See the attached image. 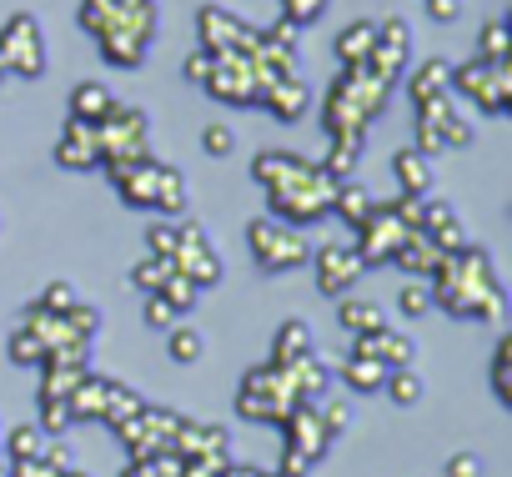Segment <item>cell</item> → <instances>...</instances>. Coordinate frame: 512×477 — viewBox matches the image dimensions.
Wrapping results in <instances>:
<instances>
[{
    "label": "cell",
    "mask_w": 512,
    "mask_h": 477,
    "mask_svg": "<svg viewBox=\"0 0 512 477\" xmlns=\"http://www.w3.org/2000/svg\"><path fill=\"white\" fill-rule=\"evenodd\" d=\"M11 477H66V472H61V467H51V462H46V452H41V457L11 462Z\"/></svg>",
    "instance_id": "cell-55"
},
{
    "label": "cell",
    "mask_w": 512,
    "mask_h": 477,
    "mask_svg": "<svg viewBox=\"0 0 512 477\" xmlns=\"http://www.w3.org/2000/svg\"><path fill=\"white\" fill-rule=\"evenodd\" d=\"M56 161L66 171H96L101 166V141H96V126L86 121H66L61 141H56Z\"/></svg>",
    "instance_id": "cell-19"
},
{
    "label": "cell",
    "mask_w": 512,
    "mask_h": 477,
    "mask_svg": "<svg viewBox=\"0 0 512 477\" xmlns=\"http://www.w3.org/2000/svg\"><path fill=\"white\" fill-rule=\"evenodd\" d=\"M487 467H482V457L477 452H452L447 457V477H482Z\"/></svg>",
    "instance_id": "cell-54"
},
{
    "label": "cell",
    "mask_w": 512,
    "mask_h": 477,
    "mask_svg": "<svg viewBox=\"0 0 512 477\" xmlns=\"http://www.w3.org/2000/svg\"><path fill=\"white\" fill-rule=\"evenodd\" d=\"M332 377H342L352 392H382V382H387V367H382L377 357H362V352H352V357H342V367H337Z\"/></svg>",
    "instance_id": "cell-32"
},
{
    "label": "cell",
    "mask_w": 512,
    "mask_h": 477,
    "mask_svg": "<svg viewBox=\"0 0 512 477\" xmlns=\"http://www.w3.org/2000/svg\"><path fill=\"white\" fill-rule=\"evenodd\" d=\"M6 352H11V362H16V367H41V362H46L41 337H36V332H26V327H16V332H11Z\"/></svg>",
    "instance_id": "cell-41"
},
{
    "label": "cell",
    "mask_w": 512,
    "mask_h": 477,
    "mask_svg": "<svg viewBox=\"0 0 512 477\" xmlns=\"http://www.w3.org/2000/svg\"><path fill=\"white\" fill-rule=\"evenodd\" d=\"M412 146L427 156V161H437V156H447V141H442V131L432 126V121H417V131H412Z\"/></svg>",
    "instance_id": "cell-51"
},
{
    "label": "cell",
    "mask_w": 512,
    "mask_h": 477,
    "mask_svg": "<svg viewBox=\"0 0 512 477\" xmlns=\"http://www.w3.org/2000/svg\"><path fill=\"white\" fill-rule=\"evenodd\" d=\"M116 106V96L101 86V81H81V86H71V106H66V121H86V126H96L106 111Z\"/></svg>",
    "instance_id": "cell-28"
},
{
    "label": "cell",
    "mask_w": 512,
    "mask_h": 477,
    "mask_svg": "<svg viewBox=\"0 0 512 477\" xmlns=\"http://www.w3.org/2000/svg\"><path fill=\"white\" fill-rule=\"evenodd\" d=\"M297 407L292 397V382L277 362H262V367H251L236 387V412L246 422H262V427H282V417Z\"/></svg>",
    "instance_id": "cell-5"
},
{
    "label": "cell",
    "mask_w": 512,
    "mask_h": 477,
    "mask_svg": "<svg viewBox=\"0 0 512 477\" xmlns=\"http://www.w3.org/2000/svg\"><path fill=\"white\" fill-rule=\"evenodd\" d=\"M362 141H367V136H332L322 171H327L332 181H347V176L357 171V161H362Z\"/></svg>",
    "instance_id": "cell-35"
},
{
    "label": "cell",
    "mask_w": 512,
    "mask_h": 477,
    "mask_svg": "<svg viewBox=\"0 0 512 477\" xmlns=\"http://www.w3.org/2000/svg\"><path fill=\"white\" fill-rule=\"evenodd\" d=\"M327 16V0H282V21H292L297 31Z\"/></svg>",
    "instance_id": "cell-48"
},
{
    "label": "cell",
    "mask_w": 512,
    "mask_h": 477,
    "mask_svg": "<svg viewBox=\"0 0 512 477\" xmlns=\"http://www.w3.org/2000/svg\"><path fill=\"white\" fill-rule=\"evenodd\" d=\"M477 56L492 66H512V26L507 21H487L477 36Z\"/></svg>",
    "instance_id": "cell-36"
},
{
    "label": "cell",
    "mask_w": 512,
    "mask_h": 477,
    "mask_svg": "<svg viewBox=\"0 0 512 477\" xmlns=\"http://www.w3.org/2000/svg\"><path fill=\"white\" fill-rule=\"evenodd\" d=\"M96 41H101V56H106L111 66H121V71H136V66L146 61V51H151V36H141L136 26L106 31V36H96Z\"/></svg>",
    "instance_id": "cell-25"
},
{
    "label": "cell",
    "mask_w": 512,
    "mask_h": 477,
    "mask_svg": "<svg viewBox=\"0 0 512 477\" xmlns=\"http://www.w3.org/2000/svg\"><path fill=\"white\" fill-rule=\"evenodd\" d=\"M447 252H437V242L427 231H407L402 242H397V252H392V267H402L407 277H417V282H427L432 272H437V262H442Z\"/></svg>",
    "instance_id": "cell-20"
},
{
    "label": "cell",
    "mask_w": 512,
    "mask_h": 477,
    "mask_svg": "<svg viewBox=\"0 0 512 477\" xmlns=\"http://www.w3.org/2000/svg\"><path fill=\"white\" fill-rule=\"evenodd\" d=\"M11 81V71H6V56H0V86H6Z\"/></svg>",
    "instance_id": "cell-61"
},
{
    "label": "cell",
    "mask_w": 512,
    "mask_h": 477,
    "mask_svg": "<svg viewBox=\"0 0 512 477\" xmlns=\"http://www.w3.org/2000/svg\"><path fill=\"white\" fill-rule=\"evenodd\" d=\"M352 352H362V357H377L387 372L392 367H412L417 362V342L402 332V327H377V332H362V337H352Z\"/></svg>",
    "instance_id": "cell-17"
},
{
    "label": "cell",
    "mask_w": 512,
    "mask_h": 477,
    "mask_svg": "<svg viewBox=\"0 0 512 477\" xmlns=\"http://www.w3.org/2000/svg\"><path fill=\"white\" fill-rule=\"evenodd\" d=\"M171 272H176L171 257H151V252H146V257L131 267V287H136L141 297H151V292H161V282H166Z\"/></svg>",
    "instance_id": "cell-38"
},
{
    "label": "cell",
    "mask_w": 512,
    "mask_h": 477,
    "mask_svg": "<svg viewBox=\"0 0 512 477\" xmlns=\"http://www.w3.org/2000/svg\"><path fill=\"white\" fill-rule=\"evenodd\" d=\"M176 472H181V452H156V457H131L121 477H176Z\"/></svg>",
    "instance_id": "cell-42"
},
{
    "label": "cell",
    "mask_w": 512,
    "mask_h": 477,
    "mask_svg": "<svg viewBox=\"0 0 512 477\" xmlns=\"http://www.w3.org/2000/svg\"><path fill=\"white\" fill-rule=\"evenodd\" d=\"M196 31H201V51H211V56H226V51L251 56V51H256V26L236 21L226 6H201Z\"/></svg>",
    "instance_id": "cell-14"
},
{
    "label": "cell",
    "mask_w": 512,
    "mask_h": 477,
    "mask_svg": "<svg viewBox=\"0 0 512 477\" xmlns=\"http://www.w3.org/2000/svg\"><path fill=\"white\" fill-rule=\"evenodd\" d=\"M402 236H407V226L397 221L392 201H377V206H372V216L357 226V242H352V252L362 257V267H387Z\"/></svg>",
    "instance_id": "cell-12"
},
{
    "label": "cell",
    "mask_w": 512,
    "mask_h": 477,
    "mask_svg": "<svg viewBox=\"0 0 512 477\" xmlns=\"http://www.w3.org/2000/svg\"><path fill=\"white\" fill-rule=\"evenodd\" d=\"M0 56H6V71L16 81H41L46 66H51V51H46V31L31 11H16L0 31Z\"/></svg>",
    "instance_id": "cell-8"
},
{
    "label": "cell",
    "mask_w": 512,
    "mask_h": 477,
    "mask_svg": "<svg viewBox=\"0 0 512 477\" xmlns=\"http://www.w3.org/2000/svg\"><path fill=\"white\" fill-rule=\"evenodd\" d=\"M277 472H282V477H307V472H312V462H307V457H297V452H287V447H282V467H277Z\"/></svg>",
    "instance_id": "cell-58"
},
{
    "label": "cell",
    "mask_w": 512,
    "mask_h": 477,
    "mask_svg": "<svg viewBox=\"0 0 512 477\" xmlns=\"http://www.w3.org/2000/svg\"><path fill=\"white\" fill-rule=\"evenodd\" d=\"M171 267H176L196 292H206V287L221 282V252L211 247V231H206L196 216H191V221L176 216V252H171Z\"/></svg>",
    "instance_id": "cell-9"
},
{
    "label": "cell",
    "mask_w": 512,
    "mask_h": 477,
    "mask_svg": "<svg viewBox=\"0 0 512 477\" xmlns=\"http://www.w3.org/2000/svg\"><path fill=\"white\" fill-rule=\"evenodd\" d=\"M422 231L437 242V252L467 247V226H462V216H457L447 201H422Z\"/></svg>",
    "instance_id": "cell-22"
},
{
    "label": "cell",
    "mask_w": 512,
    "mask_h": 477,
    "mask_svg": "<svg viewBox=\"0 0 512 477\" xmlns=\"http://www.w3.org/2000/svg\"><path fill=\"white\" fill-rule=\"evenodd\" d=\"M111 387L116 377H101V372H86L71 397H66V412H71V427L76 422H106V407H111Z\"/></svg>",
    "instance_id": "cell-18"
},
{
    "label": "cell",
    "mask_w": 512,
    "mask_h": 477,
    "mask_svg": "<svg viewBox=\"0 0 512 477\" xmlns=\"http://www.w3.org/2000/svg\"><path fill=\"white\" fill-rule=\"evenodd\" d=\"M387 101H392L387 81H377L367 66H342V76L322 101V126L327 136H367L372 121L387 111Z\"/></svg>",
    "instance_id": "cell-3"
},
{
    "label": "cell",
    "mask_w": 512,
    "mask_h": 477,
    "mask_svg": "<svg viewBox=\"0 0 512 477\" xmlns=\"http://www.w3.org/2000/svg\"><path fill=\"white\" fill-rule=\"evenodd\" d=\"M251 176L267 191V216H277V221L317 226V221L332 216L337 181L322 171V161H307L297 151H256Z\"/></svg>",
    "instance_id": "cell-1"
},
{
    "label": "cell",
    "mask_w": 512,
    "mask_h": 477,
    "mask_svg": "<svg viewBox=\"0 0 512 477\" xmlns=\"http://www.w3.org/2000/svg\"><path fill=\"white\" fill-rule=\"evenodd\" d=\"M312 272H317V292L322 297H347L357 282H362V257L347 247V242H322L312 247Z\"/></svg>",
    "instance_id": "cell-13"
},
{
    "label": "cell",
    "mask_w": 512,
    "mask_h": 477,
    "mask_svg": "<svg viewBox=\"0 0 512 477\" xmlns=\"http://www.w3.org/2000/svg\"><path fill=\"white\" fill-rule=\"evenodd\" d=\"M372 206H377V201H372V191H367V186H362L357 176L337 181V191H332V216H342V221H347L352 231H357V226H362V221L372 216Z\"/></svg>",
    "instance_id": "cell-29"
},
{
    "label": "cell",
    "mask_w": 512,
    "mask_h": 477,
    "mask_svg": "<svg viewBox=\"0 0 512 477\" xmlns=\"http://www.w3.org/2000/svg\"><path fill=\"white\" fill-rule=\"evenodd\" d=\"M201 151H206V156H231V151H236L231 121H211V126L201 131Z\"/></svg>",
    "instance_id": "cell-46"
},
{
    "label": "cell",
    "mask_w": 512,
    "mask_h": 477,
    "mask_svg": "<svg viewBox=\"0 0 512 477\" xmlns=\"http://www.w3.org/2000/svg\"><path fill=\"white\" fill-rule=\"evenodd\" d=\"M166 357H171L176 367H196V362L206 357V337H201V327H196V322H176V327L166 332Z\"/></svg>",
    "instance_id": "cell-33"
},
{
    "label": "cell",
    "mask_w": 512,
    "mask_h": 477,
    "mask_svg": "<svg viewBox=\"0 0 512 477\" xmlns=\"http://www.w3.org/2000/svg\"><path fill=\"white\" fill-rule=\"evenodd\" d=\"M447 91L467 96L482 116H502V111H512V66H492V61L472 56L447 71Z\"/></svg>",
    "instance_id": "cell-6"
},
{
    "label": "cell",
    "mask_w": 512,
    "mask_h": 477,
    "mask_svg": "<svg viewBox=\"0 0 512 477\" xmlns=\"http://www.w3.org/2000/svg\"><path fill=\"white\" fill-rule=\"evenodd\" d=\"M397 312H402V317H427V312H432L427 282H407V287L397 292Z\"/></svg>",
    "instance_id": "cell-47"
},
{
    "label": "cell",
    "mask_w": 512,
    "mask_h": 477,
    "mask_svg": "<svg viewBox=\"0 0 512 477\" xmlns=\"http://www.w3.org/2000/svg\"><path fill=\"white\" fill-rule=\"evenodd\" d=\"M46 462L61 467V472H76V447L61 442V437H51V442H46Z\"/></svg>",
    "instance_id": "cell-56"
},
{
    "label": "cell",
    "mask_w": 512,
    "mask_h": 477,
    "mask_svg": "<svg viewBox=\"0 0 512 477\" xmlns=\"http://www.w3.org/2000/svg\"><path fill=\"white\" fill-rule=\"evenodd\" d=\"M392 176H397V191L402 196H432V186H437V171H432V161L417 146H407V151L392 156Z\"/></svg>",
    "instance_id": "cell-23"
},
{
    "label": "cell",
    "mask_w": 512,
    "mask_h": 477,
    "mask_svg": "<svg viewBox=\"0 0 512 477\" xmlns=\"http://www.w3.org/2000/svg\"><path fill=\"white\" fill-rule=\"evenodd\" d=\"M407 66H412V26H407L402 16L377 21V46H372V56H367V71H372L377 81L397 86V81L407 76Z\"/></svg>",
    "instance_id": "cell-11"
},
{
    "label": "cell",
    "mask_w": 512,
    "mask_h": 477,
    "mask_svg": "<svg viewBox=\"0 0 512 477\" xmlns=\"http://www.w3.org/2000/svg\"><path fill=\"white\" fill-rule=\"evenodd\" d=\"M211 66H216V56H211V51H201V46H196V51H191V56H186V61H181V76H186V81H191V86H206V76H211Z\"/></svg>",
    "instance_id": "cell-53"
},
{
    "label": "cell",
    "mask_w": 512,
    "mask_h": 477,
    "mask_svg": "<svg viewBox=\"0 0 512 477\" xmlns=\"http://www.w3.org/2000/svg\"><path fill=\"white\" fill-rule=\"evenodd\" d=\"M282 432H287V452H297V457H307V462H322V457L332 452V442H337V437L327 432L317 402H297V407L282 417Z\"/></svg>",
    "instance_id": "cell-15"
},
{
    "label": "cell",
    "mask_w": 512,
    "mask_h": 477,
    "mask_svg": "<svg viewBox=\"0 0 512 477\" xmlns=\"http://www.w3.org/2000/svg\"><path fill=\"white\" fill-rule=\"evenodd\" d=\"M66 477H86V472H66Z\"/></svg>",
    "instance_id": "cell-62"
},
{
    "label": "cell",
    "mask_w": 512,
    "mask_h": 477,
    "mask_svg": "<svg viewBox=\"0 0 512 477\" xmlns=\"http://www.w3.org/2000/svg\"><path fill=\"white\" fill-rule=\"evenodd\" d=\"M432 307H442L457 322H502L507 317V292L497 277V262L487 247H457L437 262V272L427 277Z\"/></svg>",
    "instance_id": "cell-2"
},
{
    "label": "cell",
    "mask_w": 512,
    "mask_h": 477,
    "mask_svg": "<svg viewBox=\"0 0 512 477\" xmlns=\"http://www.w3.org/2000/svg\"><path fill=\"white\" fill-rule=\"evenodd\" d=\"M156 297H161V302H166L176 317H191V312H196V302H201V292H196V287H191L181 272H171V277L161 282V292H156Z\"/></svg>",
    "instance_id": "cell-40"
},
{
    "label": "cell",
    "mask_w": 512,
    "mask_h": 477,
    "mask_svg": "<svg viewBox=\"0 0 512 477\" xmlns=\"http://www.w3.org/2000/svg\"><path fill=\"white\" fill-rule=\"evenodd\" d=\"M437 131H442V141H447V151H467V146L477 141V131H472V121H467L462 111H452L447 121H437Z\"/></svg>",
    "instance_id": "cell-43"
},
{
    "label": "cell",
    "mask_w": 512,
    "mask_h": 477,
    "mask_svg": "<svg viewBox=\"0 0 512 477\" xmlns=\"http://www.w3.org/2000/svg\"><path fill=\"white\" fill-rule=\"evenodd\" d=\"M221 477H282V472H267V467H246V462H231Z\"/></svg>",
    "instance_id": "cell-60"
},
{
    "label": "cell",
    "mask_w": 512,
    "mask_h": 477,
    "mask_svg": "<svg viewBox=\"0 0 512 477\" xmlns=\"http://www.w3.org/2000/svg\"><path fill=\"white\" fill-rule=\"evenodd\" d=\"M146 252H151V257H171V252H176V221H171V216H161V221L146 226Z\"/></svg>",
    "instance_id": "cell-45"
},
{
    "label": "cell",
    "mask_w": 512,
    "mask_h": 477,
    "mask_svg": "<svg viewBox=\"0 0 512 477\" xmlns=\"http://www.w3.org/2000/svg\"><path fill=\"white\" fill-rule=\"evenodd\" d=\"M46 312H71L76 302H81V292H76V282H46V292L36 297Z\"/></svg>",
    "instance_id": "cell-49"
},
{
    "label": "cell",
    "mask_w": 512,
    "mask_h": 477,
    "mask_svg": "<svg viewBox=\"0 0 512 477\" xmlns=\"http://www.w3.org/2000/svg\"><path fill=\"white\" fill-rule=\"evenodd\" d=\"M46 432L36 422H16L11 432H0V452H6V462H26V457H41L46 452Z\"/></svg>",
    "instance_id": "cell-34"
},
{
    "label": "cell",
    "mask_w": 512,
    "mask_h": 477,
    "mask_svg": "<svg viewBox=\"0 0 512 477\" xmlns=\"http://www.w3.org/2000/svg\"><path fill=\"white\" fill-rule=\"evenodd\" d=\"M96 141H101V166H116V161H141L151 156V116L141 106H111L101 121H96Z\"/></svg>",
    "instance_id": "cell-7"
},
{
    "label": "cell",
    "mask_w": 512,
    "mask_h": 477,
    "mask_svg": "<svg viewBox=\"0 0 512 477\" xmlns=\"http://www.w3.org/2000/svg\"><path fill=\"white\" fill-rule=\"evenodd\" d=\"M36 427H41L46 437H66V432H71V412H66V402H41Z\"/></svg>",
    "instance_id": "cell-50"
},
{
    "label": "cell",
    "mask_w": 512,
    "mask_h": 477,
    "mask_svg": "<svg viewBox=\"0 0 512 477\" xmlns=\"http://www.w3.org/2000/svg\"><path fill=\"white\" fill-rule=\"evenodd\" d=\"M427 16H432L437 26H452V21L462 16V0H427Z\"/></svg>",
    "instance_id": "cell-57"
},
{
    "label": "cell",
    "mask_w": 512,
    "mask_h": 477,
    "mask_svg": "<svg viewBox=\"0 0 512 477\" xmlns=\"http://www.w3.org/2000/svg\"><path fill=\"white\" fill-rule=\"evenodd\" d=\"M171 447H176V452H181L186 462H211V467H231V432H226V427H216V422H196V417H186Z\"/></svg>",
    "instance_id": "cell-16"
},
{
    "label": "cell",
    "mask_w": 512,
    "mask_h": 477,
    "mask_svg": "<svg viewBox=\"0 0 512 477\" xmlns=\"http://www.w3.org/2000/svg\"><path fill=\"white\" fill-rule=\"evenodd\" d=\"M221 472H226V467H211V462H186V457H181V472H176V477H221Z\"/></svg>",
    "instance_id": "cell-59"
},
{
    "label": "cell",
    "mask_w": 512,
    "mask_h": 477,
    "mask_svg": "<svg viewBox=\"0 0 512 477\" xmlns=\"http://www.w3.org/2000/svg\"><path fill=\"white\" fill-rule=\"evenodd\" d=\"M141 322H146L151 332H171V327H176L181 317H176V312H171V307H166V302H161L156 292H151V297H146V307H141Z\"/></svg>",
    "instance_id": "cell-52"
},
{
    "label": "cell",
    "mask_w": 512,
    "mask_h": 477,
    "mask_svg": "<svg viewBox=\"0 0 512 477\" xmlns=\"http://www.w3.org/2000/svg\"><path fill=\"white\" fill-rule=\"evenodd\" d=\"M246 247H251V262L262 277H287L297 267L312 262V242L307 231L292 226V221H277V216H256L246 221Z\"/></svg>",
    "instance_id": "cell-4"
},
{
    "label": "cell",
    "mask_w": 512,
    "mask_h": 477,
    "mask_svg": "<svg viewBox=\"0 0 512 477\" xmlns=\"http://www.w3.org/2000/svg\"><path fill=\"white\" fill-rule=\"evenodd\" d=\"M447 61L442 56H427V61H417L412 66V76H407V96H412V106H422V101H432V96H442L447 91Z\"/></svg>",
    "instance_id": "cell-31"
},
{
    "label": "cell",
    "mask_w": 512,
    "mask_h": 477,
    "mask_svg": "<svg viewBox=\"0 0 512 477\" xmlns=\"http://www.w3.org/2000/svg\"><path fill=\"white\" fill-rule=\"evenodd\" d=\"M372 46H377V21H352V26L337 31V61L342 66H367Z\"/></svg>",
    "instance_id": "cell-30"
},
{
    "label": "cell",
    "mask_w": 512,
    "mask_h": 477,
    "mask_svg": "<svg viewBox=\"0 0 512 477\" xmlns=\"http://www.w3.org/2000/svg\"><path fill=\"white\" fill-rule=\"evenodd\" d=\"M492 392H497L502 407H512V337L507 332L492 347Z\"/></svg>",
    "instance_id": "cell-39"
},
{
    "label": "cell",
    "mask_w": 512,
    "mask_h": 477,
    "mask_svg": "<svg viewBox=\"0 0 512 477\" xmlns=\"http://www.w3.org/2000/svg\"><path fill=\"white\" fill-rule=\"evenodd\" d=\"M382 392H387L397 407H417V402H422V392H427V382L417 377V367H392V372H387V382H382Z\"/></svg>",
    "instance_id": "cell-37"
},
{
    "label": "cell",
    "mask_w": 512,
    "mask_h": 477,
    "mask_svg": "<svg viewBox=\"0 0 512 477\" xmlns=\"http://www.w3.org/2000/svg\"><path fill=\"white\" fill-rule=\"evenodd\" d=\"M337 322H342V332H347V337H362V332H377V327H387L392 317H387V307H382V302L347 292V297H337Z\"/></svg>",
    "instance_id": "cell-24"
},
{
    "label": "cell",
    "mask_w": 512,
    "mask_h": 477,
    "mask_svg": "<svg viewBox=\"0 0 512 477\" xmlns=\"http://www.w3.org/2000/svg\"><path fill=\"white\" fill-rule=\"evenodd\" d=\"M317 412H322V422H327V432H332V437H342V432L357 422L352 402H342V397H322V402H317Z\"/></svg>",
    "instance_id": "cell-44"
},
{
    "label": "cell",
    "mask_w": 512,
    "mask_h": 477,
    "mask_svg": "<svg viewBox=\"0 0 512 477\" xmlns=\"http://www.w3.org/2000/svg\"><path fill=\"white\" fill-rule=\"evenodd\" d=\"M282 372H287V382H292V397H297V402H322V397H327V387H332V367H327L317 352H307V357L287 362Z\"/></svg>",
    "instance_id": "cell-21"
},
{
    "label": "cell",
    "mask_w": 512,
    "mask_h": 477,
    "mask_svg": "<svg viewBox=\"0 0 512 477\" xmlns=\"http://www.w3.org/2000/svg\"><path fill=\"white\" fill-rule=\"evenodd\" d=\"M201 91L216 96L221 106H262V81H256L251 56H241V51L216 56V66H211V76H206Z\"/></svg>",
    "instance_id": "cell-10"
},
{
    "label": "cell",
    "mask_w": 512,
    "mask_h": 477,
    "mask_svg": "<svg viewBox=\"0 0 512 477\" xmlns=\"http://www.w3.org/2000/svg\"><path fill=\"white\" fill-rule=\"evenodd\" d=\"M307 352H317L312 327H307L302 317H287V322L272 332V362H277V367H287V362H297V357H307Z\"/></svg>",
    "instance_id": "cell-27"
},
{
    "label": "cell",
    "mask_w": 512,
    "mask_h": 477,
    "mask_svg": "<svg viewBox=\"0 0 512 477\" xmlns=\"http://www.w3.org/2000/svg\"><path fill=\"white\" fill-rule=\"evenodd\" d=\"M262 106H267L277 121H287V126H292V121H302V111L312 106V96H307L302 76H282V81H277V86L262 96Z\"/></svg>",
    "instance_id": "cell-26"
}]
</instances>
